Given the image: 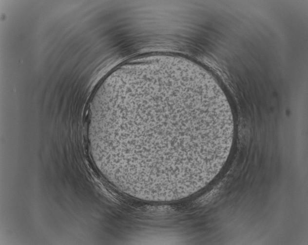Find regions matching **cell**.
<instances>
[{
	"label": "cell",
	"mask_w": 308,
	"mask_h": 245,
	"mask_svg": "<svg viewBox=\"0 0 308 245\" xmlns=\"http://www.w3.org/2000/svg\"><path fill=\"white\" fill-rule=\"evenodd\" d=\"M110 149L123 179L153 190L200 179L213 145L211 121L197 102L155 97L133 103L115 115Z\"/></svg>",
	"instance_id": "6da1fadb"
}]
</instances>
